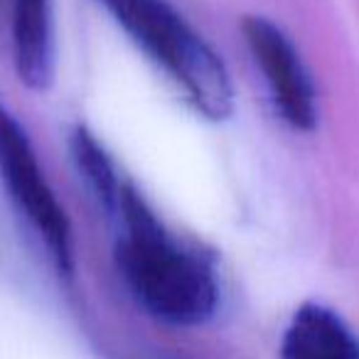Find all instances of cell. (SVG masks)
Listing matches in <instances>:
<instances>
[{"label": "cell", "mask_w": 359, "mask_h": 359, "mask_svg": "<svg viewBox=\"0 0 359 359\" xmlns=\"http://www.w3.org/2000/svg\"><path fill=\"white\" fill-rule=\"evenodd\" d=\"M114 212L123 224L116 264L140 308L177 327L207 323L219 300L212 266L180 244L128 182Z\"/></svg>", "instance_id": "6da1fadb"}, {"label": "cell", "mask_w": 359, "mask_h": 359, "mask_svg": "<svg viewBox=\"0 0 359 359\" xmlns=\"http://www.w3.org/2000/svg\"><path fill=\"white\" fill-rule=\"evenodd\" d=\"M121 27L138 42L210 121L234 111V86L215 50L165 0H101Z\"/></svg>", "instance_id": "7a4b0ae2"}, {"label": "cell", "mask_w": 359, "mask_h": 359, "mask_svg": "<svg viewBox=\"0 0 359 359\" xmlns=\"http://www.w3.org/2000/svg\"><path fill=\"white\" fill-rule=\"evenodd\" d=\"M0 180L20 215L35 226L60 271H72V224L42 172L20 121L0 101Z\"/></svg>", "instance_id": "3957f363"}, {"label": "cell", "mask_w": 359, "mask_h": 359, "mask_svg": "<svg viewBox=\"0 0 359 359\" xmlns=\"http://www.w3.org/2000/svg\"><path fill=\"white\" fill-rule=\"evenodd\" d=\"M241 32L251 57L269 84L271 99L280 118L298 130L315 128L318 121L315 86L288 35L278 25L259 15L246 18L241 22Z\"/></svg>", "instance_id": "277c9868"}, {"label": "cell", "mask_w": 359, "mask_h": 359, "mask_svg": "<svg viewBox=\"0 0 359 359\" xmlns=\"http://www.w3.org/2000/svg\"><path fill=\"white\" fill-rule=\"evenodd\" d=\"M13 62L25 86L50 89L57 62L52 0H13Z\"/></svg>", "instance_id": "5b68a950"}, {"label": "cell", "mask_w": 359, "mask_h": 359, "mask_svg": "<svg viewBox=\"0 0 359 359\" xmlns=\"http://www.w3.org/2000/svg\"><path fill=\"white\" fill-rule=\"evenodd\" d=\"M280 359H359V337L334 310L308 303L285 327Z\"/></svg>", "instance_id": "8992f818"}, {"label": "cell", "mask_w": 359, "mask_h": 359, "mask_svg": "<svg viewBox=\"0 0 359 359\" xmlns=\"http://www.w3.org/2000/svg\"><path fill=\"white\" fill-rule=\"evenodd\" d=\"M72 155H74L79 172L84 175L94 195L99 197V202L109 212H114L126 182L118 177V170L111 163L106 150L101 148V143L86 128H76L72 135Z\"/></svg>", "instance_id": "52a82bcc"}]
</instances>
